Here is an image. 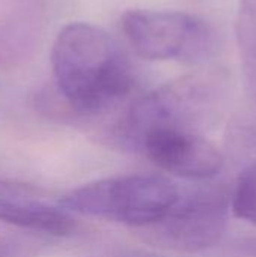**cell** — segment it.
Masks as SVG:
<instances>
[{"instance_id": "cell-1", "label": "cell", "mask_w": 256, "mask_h": 257, "mask_svg": "<svg viewBox=\"0 0 256 257\" xmlns=\"http://www.w3.org/2000/svg\"><path fill=\"white\" fill-rule=\"evenodd\" d=\"M51 69L59 98L77 114L109 111L134 84L131 63L119 44L89 23H71L59 32Z\"/></svg>"}, {"instance_id": "cell-2", "label": "cell", "mask_w": 256, "mask_h": 257, "mask_svg": "<svg viewBox=\"0 0 256 257\" xmlns=\"http://www.w3.org/2000/svg\"><path fill=\"white\" fill-rule=\"evenodd\" d=\"M229 75L210 68L180 77L137 98L118 123V137L130 148L155 130L198 133L223 110L229 96Z\"/></svg>"}, {"instance_id": "cell-3", "label": "cell", "mask_w": 256, "mask_h": 257, "mask_svg": "<svg viewBox=\"0 0 256 257\" xmlns=\"http://www.w3.org/2000/svg\"><path fill=\"white\" fill-rule=\"evenodd\" d=\"M178 187L157 173H133L84 184L60 199V208L86 217L145 229L178 202Z\"/></svg>"}, {"instance_id": "cell-4", "label": "cell", "mask_w": 256, "mask_h": 257, "mask_svg": "<svg viewBox=\"0 0 256 257\" xmlns=\"http://www.w3.org/2000/svg\"><path fill=\"white\" fill-rule=\"evenodd\" d=\"M122 30L134 51L148 60L199 62L217 47L214 29L187 12L131 9L122 15Z\"/></svg>"}, {"instance_id": "cell-5", "label": "cell", "mask_w": 256, "mask_h": 257, "mask_svg": "<svg viewBox=\"0 0 256 257\" xmlns=\"http://www.w3.org/2000/svg\"><path fill=\"white\" fill-rule=\"evenodd\" d=\"M229 211L231 191L223 185H208L187 197L180 196L160 221L142 230L157 247L180 253H199L222 239Z\"/></svg>"}, {"instance_id": "cell-6", "label": "cell", "mask_w": 256, "mask_h": 257, "mask_svg": "<svg viewBox=\"0 0 256 257\" xmlns=\"http://www.w3.org/2000/svg\"><path fill=\"white\" fill-rule=\"evenodd\" d=\"M134 149L145 154L163 172L184 179L208 181L223 167L219 149L195 131L155 130L145 134Z\"/></svg>"}, {"instance_id": "cell-7", "label": "cell", "mask_w": 256, "mask_h": 257, "mask_svg": "<svg viewBox=\"0 0 256 257\" xmlns=\"http://www.w3.org/2000/svg\"><path fill=\"white\" fill-rule=\"evenodd\" d=\"M0 221L54 236H66L75 230V221L65 209L8 196H0Z\"/></svg>"}, {"instance_id": "cell-8", "label": "cell", "mask_w": 256, "mask_h": 257, "mask_svg": "<svg viewBox=\"0 0 256 257\" xmlns=\"http://www.w3.org/2000/svg\"><path fill=\"white\" fill-rule=\"evenodd\" d=\"M36 29L26 15L14 14L0 20V66L24 60L35 45Z\"/></svg>"}, {"instance_id": "cell-9", "label": "cell", "mask_w": 256, "mask_h": 257, "mask_svg": "<svg viewBox=\"0 0 256 257\" xmlns=\"http://www.w3.org/2000/svg\"><path fill=\"white\" fill-rule=\"evenodd\" d=\"M235 36L243 65L244 83L256 101V0H240Z\"/></svg>"}, {"instance_id": "cell-10", "label": "cell", "mask_w": 256, "mask_h": 257, "mask_svg": "<svg viewBox=\"0 0 256 257\" xmlns=\"http://www.w3.org/2000/svg\"><path fill=\"white\" fill-rule=\"evenodd\" d=\"M231 211L237 218L256 226V163L240 175L231 193Z\"/></svg>"}, {"instance_id": "cell-11", "label": "cell", "mask_w": 256, "mask_h": 257, "mask_svg": "<svg viewBox=\"0 0 256 257\" xmlns=\"http://www.w3.org/2000/svg\"><path fill=\"white\" fill-rule=\"evenodd\" d=\"M30 247L15 239H0V257H32Z\"/></svg>"}, {"instance_id": "cell-12", "label": "cell", "mask_w": 256, "mask_h": 257, "mask_svg": "<svg viewBox=\"0 0 256 257\" xmlns=\"http://www.w3.org/2000/svg\"><path fill=\"white\" fill-rule=\"evenodd\" d=\"M30 188L18 185V184H12V182H6L0 179V196H14V194H20L24 193Z\"/></svg>"}, {"instance_id": "cell-13", "label": "cell", "mask_w": 256, "mask_h": 257, "mask_svg": "<svg viewBox=\"0 0 256 257\" xmlns=\"http://www.w3.org/2000/svg\"><path fill=\"white\" fill-rule=\"evenodd\" d=\"M238 248L250 257H256V238H246V239L240 241Z\"/></svg>"}]
</instances>
